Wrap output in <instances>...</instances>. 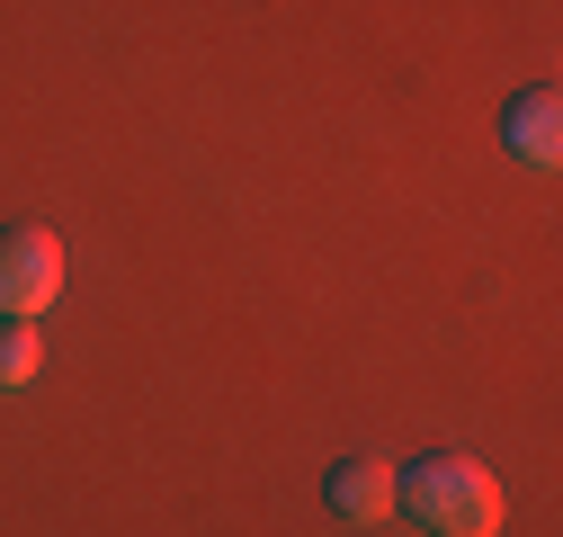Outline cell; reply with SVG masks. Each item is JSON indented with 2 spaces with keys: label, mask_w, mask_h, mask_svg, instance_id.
<instances>
[{
  "label": "cell",
  "mask_w": 563,
  "mask_h": 537,
  "mask_svg": "<svg viewBox=\"0 0 563 537\" xmlns=\"http://www.w3.org/2000/svg\"><path fill=\"white\" fill-rule=\"evenodd\" d=\"M501 144H510L519 162L554 171V162H563V99H554V90H528V99H510V117H501Z\"/></svg>",
  "instance_id": "3957f363"
},
{
  "label": "cell",
  "mask_w": 563,
  "mask_h": 537,
  "mask_svg": "<svg viewBox=\"0 0 563 537\" xmlns=\"http://www.w3.org/2000/svg\"><path fill=\"white\" fill-rule=\"evenodd\" d=\"M394 465L385 457H349V465H331V511L340 519H394Z\"/></svg>",
  "instance_id": "277c9868"
},
{
  "label": "cell",
  "mask_w": 563,
  "mask_h": 537,
  "mask_svg": "<svg viewBox=\"0 0 563 537\" xmlns=\"http://www.w3.org/2000/svg\"><path fill=\"white\" fill-rule=\"evenodd\" d=\"M36 368H45V341H36V322H0V385L19 394Z\"/></svg>",
  "instance_id": "5b68a950"
},
{
  "label": "cell",
  "mask_w": 563,
  "mask_h": 537,
  "mask_svg": "<svg viewBox=\"0 0 563 537\" xmlns=\"http://www.w3.org/2000/svg\"><path fill=\"white\" fill-rule=\"evenodd\" d=\"M63 296V242L45 224H10L0 233V322H36Z\"/></svg>",
  "instance_id": "7a4b0ae2"
},
{
  "label": "cell",
  "mask_w": 563,
  "mask_h": 537,
  "mask_svg": "<svg viewBox=\"0 0 563 537\" xmlns=\"http://www.w3.org/2000/svg\"><path fill=\"white\" fill-rule=\"evenodd\" d=\"M394 511H411L430 537H492L501 528V484L474 457H430L394 484Z\"/></svg>",
  "instance_id": "6da1fadb"
}]
</instances>
